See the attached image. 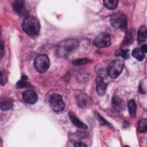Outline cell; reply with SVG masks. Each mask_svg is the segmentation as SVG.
Returning <instances> with one entry per match:
<instances>
[{
  "label": "cell",
  "instance_id": "5",
  "mask_svg": "<svg viewBox=\"0 0 147 147\" xmlns=\"http://www.w3.org/2000/svg\"><path fill=\"white\" fill-rule=\"evenodd\" d=\"M49 105L51 109L55 112H60L64 110L65 103L62 96L58 94H52L49 99Z\"/></svg>",
  "mask_w": 147,
  "mask_h": 147
},
{
  "label": "cell",
  "instance_id": "14",
  "mask_svg": "<svg viewBox=\"0 0 147 147\" xmlns=\"http://www.w3.org/2000/svg\"><path fill=\"white\" fill-rule=\"evenodd\" d=\"M127 107L130 115L131 117H134L136 114L137 105L134 99L130 100L127 103Z\"/></svg>",
  "mask_w": 147,
  "mask_h": 147
},
{
  "label": "cell",
  "instance_id": "27",
  "mask_svg": "<svg viewBox=\"0 0 147 147\" xmlns=\"http://www.w3.org/2000/svg\"><path fill=\"white\" fill-rule=\"evenodd\" d=\"M74 145L75 146H80V147H83V146H87V145L82 142H75Z\"/></svg>",
  "mask_w": 147,
  "mask_h": 147
},
{
  "label": "cell",
  "instance_id": "1",
  "mask_svg": "<svg viewBox=\"0 0 147 147\" xmlns=\"http://www.w3.org/2000/svg\"><path fill=\"white\" fill-rule=\"evenodd\" d=\"M79 45V41L75 38H67L57 45L56 54L60 57L65 58L74 52Z\"/></svg>",
  "mask_w": 147,
  "mask_h": 147
},
{
  "label": "cell",
  "instance_id": "18",
  "mask_svg": "<svg viewBox=\"0 0 147 147\" xmlns=\"http://www.w3.org/2000/svg\"><path fill=\"white\" fill-rule=\"evenodd\" d=\"M134 30H133L132 29L129 30L126 34L125 37L123 41V44L129 45L130 44H131L133 42V40H134Z\"/></svg>",
  "mask_w": 147,
  "mask_h": 147
},
{
  "label": "cell",
  "instance_id": "26",
  "mask_svg": "<svg viewBox=\"0 0 147 147\" xmlns=\"http://www.w3.org/2000/svg\"><path fill=\"white\" fill-rule=\"evenodd\" d=\"M141 50L144 53H146V52H147V46H146V44H143V45L141 46Z\"/></svg>",
  "mask_w": 147,
  "mask_h": 147
},
{
  "label": "cell",
  "instance_id": "8",
  "mask_svg": "<svg viewBox=\"0 0 147 147\" xmlns=\"http://www.w3.org/2000/svg\"><path fill=\"white\" fill-rule=\"evenodd\" d=\"M22 98L26 103L33 105L37 101L38 95L34 91L29 90L24 92L22 94Z\"/></svg>",
  "mask_w": 147,
  "mask_h": 147
},
{
  "label": "cell",
  "instance_id": "4",
  "mask_svg": "<svg viewBox=\"0 0 147 147\" xmlns=\"http://www.w3.org/2000/svg\"><path fill=\"white\" fill-rule=\"evenodd\" d=\"M50 65V60L48 56L45 54L39 55L34 60V66L40 73L46 72Z\"/></svg>",
  "mask_w": 147,
  "mask_h": 147
},
{
  "label": "cell",
  "instance_id": "25",
  "mask_svg": "<svg viewBox=\"0 0 147 147\" xmlns=\"http://www.w3.org/2000/svg\"><path fill=\"white\" fill-rule=\"evenodd\" d=\"M7 80V76L5 71H1V84L2 86H4Z\"/></svg>",
  "mask_w": 147,
  "mask_h": 147
},
{
  "label": "cell",
  "instance_id": "15",
  "mask_svg": "<svg viewBox=\"0 0 147 147\" xmlns=\"http://www.w3.org/2000/svg\"><path fill=\"white\" fill-rule=\"evenodd\" d=\"M13 106V101L9 98H5L1 102V109L2 110H8Z\"/></svg>",
  "mask_w": 147,
  "mask_h": 147
},
{
  "label": "cell",
  "instance_id": "9",
  "mask_svg": "<svg viewBox=\"0 0 147 147\" xmlns=\"http://www.w3.org/2000/svg\"><path fill=\"white\" fill-rule=\"evenodd\" d=\"M96 90L98 95L102 96L105 95L107 84L105 82L103 78L101 76H98L96 78Z\"/></svg>",
  "mask_w": 147,
  "mask_h": 147
},
{
  "label": "cell",
  "instance_id": "2",
  "mask_svg": "<svg viewBox=\"0 0 147 147\" xmlns=\"http://www.w3.org/2000/svg\"><path fill=\"white\" fill-rule=\"evenodd\" d=\"M22 29L29 35H36L40 29L39 21L33 16H26L22 24Z\"/></svg>",
  "mask_w": 147,
  "mask_h": 147
},
{
  "label": "cell",
  "instance_id": "6",
  "mask_svg": "<svg viewBox=\"0 0 147 147\" xmlns=\"http://www.w3.org/2000/svg\"><path fill=\"white\" fill-rule=\"evenodd\" d=\"M110 23L114 28L124 30L127 27V18L122 13H115L111 16Z\"/></svg>",
  "mask_w": 147,
  "mask_h": 147
},
{
  "label": "cell",
  "instance_id": "13",
  "mask_svg": "<svg viewBox=\"0 0 147 147\" xmlns=\"http://www.w3.org/2000/svg\"><path fill=\"white\" fill-rule=\"evenodd\" d=\"M146 28L145 26H141L137 33V41L139 44H142L145 41L146 38Z\"/></svg>",
  "mask_w": 147,
  "mask_h": 147
},
{
  "label": "cell",
  "instance_id": "23",
  "mask_svg": "<svg viewBox=\"0 0 147 147\" xmlns=\"http://www.w3.org/2000/svg\"><path fill=\"white\" fill-rule=\"evenodd\" d=\"M91 61L88 59H79L72 61V64L74 65H80L90 63Z\"/></svg>",
  "mask_w": 147,
  "mask_h": 147
},
{
  "label": "cell",
  "instance_id": "10",
  "mask_svg": "<svg viewBox=\"0 0 147 147\" xmlns=\"http://www.w3.org/2000/svg\"><path fill=\"white\" fill-rule=\"evenodd\" d=\"M13 9L20 16H24L26 15L27 12L25 6V2L24 1H15L13 3Z\"/></svg>",
  "mask_w": 147,
  "mask_h": 147
},
{
  "label": "cell",
  "instance_id": "3",
  "mask_svg": "<svg viewBox=\"0 0 147 147\" xmlns=\"http://www.w3.org/2000/svg\"><path fill=\"white\" fill-rule=\"evenodd\" d=\"M123 67L124 63L122 60H114L108 64L107 73L110 78L115 79L121 74Z\"/></svg>",
  "mask_w": 147,
  "mask_h": 147
},
{
  "label": "cell",
  "instance_id": "22",
  "mask_svg": "<svg viewBox=\"0 0 147 147\" xmlns=\"http://www.w3.org/2000/svg\"><path fill=\"white\" fill-rule=\"evenodd\" d=\"M94 116H95V118L98 120V121L100 123V125L110 126V123H109L104 118H103L98 113L95 112V113H94Z\"/></svg>",
  "mask_w": 147,
  "mask_h": 147
},
{
  "label": "cell",
  "instance_id": "17",
  "mask_svg": "<svg viewBox=\"0 0 147 147\" xmlns=\"http://www.w3.org/2000/svg\"><path fill=\"white\" fill-rule=\"evenodd\" d=\"M78 103L80 107H86L88 103V97L84 94H80L78 97Z\"/></svg>",
  "mask_w": 147,
  "mask_h": 147
},
{
  "label": "cell",
  "instance_id": "19",
  "mask_svg": "<svg viewBox=\"0 0 147 147\" xmlns=\"http://www.w3.org/2000/svg\"><path fill=\"white\" fill-rule=\"evenodd\" d=\"M103 4L109 10L115 9L118 5V1L117 0H105L103 1Z\"/></svg>",
  "mask_w": 147,
  "mask_h": 147
},
{
  "label": "cell",
  "instance_id": "28",
  "mask_svg": "<svg viewBox=\"0 0 147 147\" xmlns=\"http://www.w3.org/2000/svg\"><path fill=\"white\" fill-rule=\"evenodd\" d=\"M3 42L1 41V57L3 55Z\"/></svg>",
  "mask_w": 147,
  "mask_h": 147
},
{
  "label": "cell",
  "instance_id": "21",
  "mask_svg": "<svg viewBox=\"0 0 147 147\" xmlns=\"http://www.w3.org/2000/svg\"><path fill=\"white\" fill-rule=\"evenodd\" d=\"M117 56H121L124 59H127L129 57V51L128 49H119L116 53Z\"/></svg>",
  "mask_w": 147,
  "mask_h": 147
},
{
  "label": "cell",
  "instance_id": "20",
  "mask_svg": "<svg viewBox=\"0 0 147 147\" xmlns=\"http://www.w3.org/2000/svg\"><path fill=\"white\" fill-rule=\"evenodd\" d=\"M138 131L140 133H144L147 130V121L146 119H141L140 120L137 126Z\"/></svg>",
  "mask_w": 147,
  "mask_h": 147
},
{
  "label": "cell",
  "instance_id": "12",
  "mask_svg": "<svg viewBox=\"0 0 147 147\" xmlns=\"http://www.w3.org/2000/svg\"><path fill=\"white\" fill-rule=\"evenodd\" d=\"M68 116L72 122V123L76 126V127L82 129H87V126L83 122H82L73 112H69L68 113Z\"/></svg>",
  "mask_w": 147,
  "mask_h": 147
},
{
  "label": "cell",
  "instance_id": "11",
  "mask_svg": "<svg viewBox=\"0 0 147 147\" xmlns=\"http://www.w3.org/2000/svg\"><path fill=\"white\" fill-rule=\"evenodd\" d=\"M112 104L114 108L118 111H122L125 109V102L118 95L113 96Z\"/></svg>",
  "mask_w": 147,
  "mask_h": 147
},
{
  "label": "cell",
  "instance_id": "24",
  "mask_svg": "<svg viewBox=\"0 0 147 147\" xmlns=\"http://www.w3.org/2000/svg\"><path fill=\"white\" fill-rule=\"evenodd\" d=\"M16 86L18 88H25V87H30L32 86L26 82V80H24L21 79L20 81L18 82Z\"/></svg>",
  "mask_w": 147,
  "mask_h": 147
},
{
  "label": "cell",
  "instance_id": "7",
  "mask_svg": "<svg viewBox=\"0 0 147 147\" xmlns=\"http://www.w3.org/2000/svg\"><path fill=\"white\" fill-rule=\"evenodd\" d=\"M94 44L99 48L107 47L111 44L110 36L107 33L99 34L94 40Z\"/></svg>",
  "mask_w": 147,
  "mask_h": 147
},
{
  "label": "cell",
  "instance_id": "16",
  "mask_svg": "<svg viewBox=\"0 0 147 147\" xmlns=\"http://www.w3.org/2000/svg\"><path fill=\"white\" fill-rule=\"evenodd\" d=\"M133 56L138 61H142L145 58V53L141 50V49L136 48L132 51Z\"/></svg>",
  "mask_w": 147,
  "mask_h": 147
}]
</instances>
